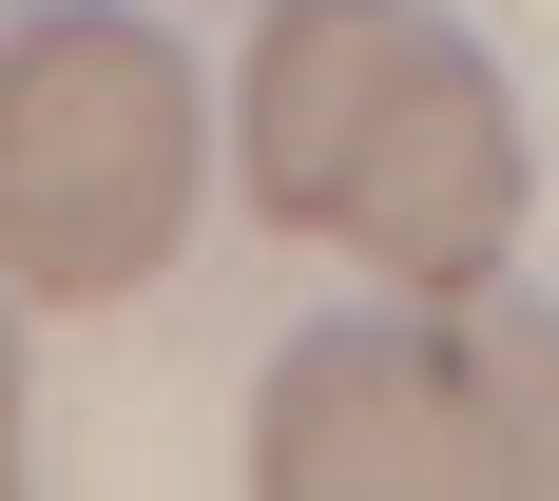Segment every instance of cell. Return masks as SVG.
Segmentation results:
<instances>
[{
  "label": "cell",
  "instance_id": "3",
  "mask_svg": "<svg viewBox=\"0 0 559 501\" xmlns=\"http://www.w3.org/2000/svg\"><path fill=\"white\" fill-rule=\"evenodd\" d=\"M251 482L271 501H425L463 482V386L444 329H309L251 386Z\"/></svg>",
  "mask_w": 559,
  "mask_h": 501
},
{
  "label": "cell",
  "instance_id": "5",
  "mask_svg": "<svg viewBox=\"0 0 559 501\" xmlns=\"http://www.w3.org/2000/svg\"><path fill=\"white\" fill-rule=\"evenodd\" d=\"M0 482H20V289H0Z\"/></svg>",
  "mask_w": 559,
  "mask_h": 501
},
{
  "label": "cell",
  "instance_id": "1",
  "mask_svg": "<svg viewBox=\"0 0 559 501\" xmlns=\"http://www.w3.org/2000/svg\"><path fill=\"white\" fill-rule=\"evenodd\" d=\"M231 155H251L271 231L347 251L405 309L483 289L521 251V193H540L502 58L463 20H425V0H271L251 58H231Z\"/></svg>",
  "mask_w": 559,
  "mask_h": 501
},
{
  "label": "cell",
  "instance_id": "4",
  "mask_svg": "<svg viewBox=\"0 0 559 501\" xmlns=\"http://www.w3.org/2000/svg\"><path fill=\"white\" fill-rule=\"evenodd\" d=\"M444 329V386H463V482L502 501H559V309H521L502 271L425 309Z\"/></svg>",
  "mask_w": 559,
  "mask_h": 501
},
{
  "label": "cell",
  "instance_id": "2",
  "mask_svg": "<svg viewBox=\"0 0 559 501\" xmlns=\"http://www.w3.org/2000/svg\"><path fill=\"white\" fill-rule=\"evenodd\" d=\"M213 97L135 0H39L0 39V289L20 309H135L193 231Z\"/></svg>",
  "mask_w": 559,
  "mask_h": 501
}]
</instances>
